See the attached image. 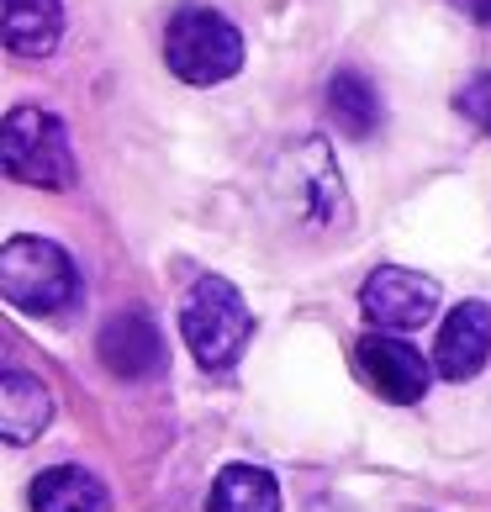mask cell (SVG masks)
I'll return each instance as SVG.
<instances>
[{"label":"cell","instance_id":"obj_1","mask_svg":"<svg viewBox=\"0 0 491 512\" xmlns=\"http://www.w3.org/2000/svg\"><path fill=\"white\" fill-rule=\"evenodd\" d=\"M180 333H185V344H191L196 365L217 375V370H233L238 354L249 349L254 312H249V301L233 291V280L201 275L191 286V296H185V307H180Z\"/></svg>","mask_w":491,"mask_h":512},{"label":"cell","instance_id":"obj_2","mask_svg":"<svg viewBox=\"0 0 491 512\" xmlns=\"http://www.w3.org/2000/svg\"><path fill=\"white\" fill-rule=\"evenodd\" d=\"M164 64L185 85H222L243 69V32L212 6H180L164 27Z\"/></svg>","mask_w":491,"mask_h":512},{"label":"cell","instance_id":"obj_3","mask_svg":"<svg viewBox=\"0 0 491 512\" xmlns=\"http://www.w3.org/2000/svg\"><path fill=\"white\" fill-rule=\"evenodd\" d=\"M0 164L11 180L37 185V191H69L74 185V148H69V127L53 111L37 106H16L6 127H0Z\"/></svg>","mask_w":491,"mask_h":512},{"label":"cell","instance_id":"obj_4","mask_svg":"<svg viewBox=\"0 0 491 512\" xmlns=\"http://www.w3.org/2000/svg\"><path fill=\"white\" fill-rule=\"evenodd\" d=\"M74 291H80V275H74V259L59 243L11 238L6 249H0V296H6L16 312L53 317L74 301Z\"/></svg>","mask_w":491,"mask_h":512},{"label":"cell","instance_id":"obj_5","mask_svg":"<svg viewBox=\"0 0 491 512\" xmlns=\"http://www.w3.org/2000/svg\"><path fill=\"white\" fill-rule=\"evenodd\" d=\"M280 191H286L291 212L312 227H344L349 222V191L338 180L333 148L323 138L296 143L286 159H280Z\"/></svg>","mask_w":491,"mask_h":512},{"label":"cell","instance_id":"obj_6","mask_svg":"<svg viewBox=\"0 0 491 512\" xmlns=\"http://www.w3.org/2000/svg\"><path fill=\"white\" fill-rule=\"evenodd\" d=\"M360 307L375 328H423V322L439 312V286L418 270H402V264H381L365 291H360Z\"/></svg>","mask_w":491,"mask_h":512},{"label":"cell","instance_id":"obj_7","mask_svg":"<svg viewBox=\"0 0 491 512\" xmlns=\"http://www.w3.org/2000/svg\"><path fill=\"white\" fill-rule=\"evenodd\" d=\"M354 359H360V375L370 381V391H381L386 402L412 407V402H423V396H428L433 370L423 365V354H418V349L402 344V338H391V333H370V338H360Z\"/></svg>","mask_w":491,"mask_h":512},{"label":"cell","instance_id":"obj_8","mask_svg":"<svg viewBox=\"0 0 491 512\" xmlns=\"http://www.w3.org/2000/svg\"><path fill=\"white\" fill-rule=\"evenodd\" d=\"M486 359H491V307L486 301H460L439 328L433 370H439L444 381H470V375H481Z\"/></svg>","mask_w":491,"mask_h":512},{"label":"cell","instance_id":"obj_9","mask_svg":"<svg viewBox=\"0 0 491 512\" xmlns=\"http://www.w3.org/2000/svg\"><path fill=\"white\" fill-rule=\"evenodd\" d=\"M101 365L111 375H127V381L154 375L164 365V333H159V322L148 317V312H117L101 328Z\"/></svg>","mask_w":491,"mask_h":512},{"label":"cell","instance_id":"obj_10","mask_svg":"<svg viewBox=\"0 0 491 512\" xmlns=\"http://www.w3.org/2000/svg\"><path fill=\"white\" fill-rule=\"evenodd\" d=\"M53 423V391L27 370L0 375V439L6 444H32Z\"/></svg>","mask_w":491,"mask_h":512},{"label":"cell","instance_id":"obj_11","mask_svg":"<svg viewBox=\"0 0 491 512\" xmlns=\"http://www.w3.org/2000/svg\"><path fill=\"white\" fill-rule=\"evenodd\" d=\"M64 37V0H6V48L16 59H48Z\"/></svg>","mask_w":491,"mask_h":512},{"label":"cell","instance_id":"obj_12","mask_svg":"<svg viewBox=\"0 0 491 512\" xmlns=\"http://www.w3.org/2000/svg\"><path fill=\"white\" fill-rule=\"evenodd\" d=\"M111 497L85 465H53L32 481V512H106Z\"/></svg>","mask_w":491,"mask_h":512},{"label":"cell","instance_id":"obj_13","mask_svg":"<svg viewBox=\"0 0 491 512\" xmlns=\"http://www.w3.org/2000/svg\"><path fill=\"white\" fill-rule=\"evenodd\" d=\"M206 512H280V486L264 465H222Z\"/></svg>","mask_w":491,"mask_h":512},{"label":"cell","instance_id":"obj_14","mask_svg":"<svg viewBox=\"0 0 491 512\" xmlns=\"http://www.w3.org/2000/svg\"><path fill=\"white\" fill-rule=\"evenodd\" d=\"M328 111L349 138H370L381 127V96H375V85L360 69H338L328 80Z\"/></svg>","mask_w":491,"mask_h":512},{"label":"cell","instance_id":"obj_15","mask_svg":"<svg viewBox=\"0 0 491 512\" xmlns=\"http://www.w3.org/2000/svg\"><path fill=\"white\" fill-rule=\"evenodd\" d=\"M455 106H460V117H470L491 138V74H476V80L455 96Z\"/></svg>","mask_w":491,"mask_h":512},{"label":"cell","instance_id":"obj_16","mask_svg":"<svg viewBox=\"0 0 491 512\" xmlns=\"http://www.w3.org/2000/svg\"><path fill=\"white\" fill-rule=\"evenodd\" d=\"M465 16H476V22H491V0H455Z\"/></svg>","mask_w":491,"mask_h":512}]
</instances>
